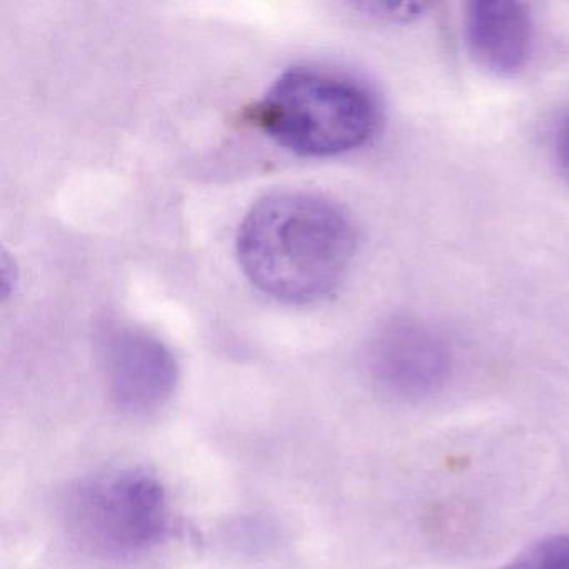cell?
<instances>
[{
  "label": "cell",
  "mask_w": 569,
  "mask_h": 569,
  "mask_svg": "<svg viewBox=\"0 0 569 569\" xmlns=\"http://www.w3.org/2000/svg\"><path fill=\"white\" fill-rule=\"evenodd\" d=\"M356 248L358 231L346 209L306 191L266 196L249 209L236 236L246 278L269 298L291 306L331 295Z\"/></svg>",
  "instance_id": "1"
},
{
  "label": "cell",
  "mask_w": 569,
  "mask_h": 569,
  "mask_svg": "<svg viewBox=\"0 0 569 569\" xmlns=\"http://www.w3.org/2000/svg\"><path fill=\"white\" fill-rule=\"evenodd\" d=\"M246 121L302 158H332L365 146L381 121L378 98L355 76L296 66L249 108Z\"/></svg>",
  "instance_id": "2"
},
{
  "label": "cell",
  "mask_w": 569,
  "mask_h": 569,
  "mask_svg": "<svg viewBox=\"0 0 569 569\" xmlns=\"http://www.w3.org/2000/svg\"><path fill=\"white\" fill-rule=\"evenodd\" d=\"M69 535L86 551L108 559L146 555L164 541L171 525L161 482L134 468L84 476L64 501Z\"/></svg>",
  "instance_id": "3"
},
{
  "label": "cell",
  "mask_w": 569,
  "mask_h": 569,
  "mask_svg": "<svg viewBox=\"0 0 569 569\" xmlns=\"http://www.w3.org/2000/svg\"><path fill=\"white\" fill-rule=\"evenodd\" d=\"M369 368L382 389L405 399L438 391L452 369V351L441 331L419 319L382 326L369 348Z\"/></svg>",
  "instance_id": "4"
},
{
  "label": "cell",
  "mask_w": 569,
  "mask_h": 569,
  "mask_svg": "<svg viewBox=\"0 0 569 569\" xmlns=\"http://www.w3.org/2000/svg\"><path fill=\"white\" fill-rule=\"evenodd\" d=\"M102 362L112 401L134 415L161 408L178 381V366L168 346L131 326L108 332Z\"/></svg>",
  "instance_id": "5"
},
{
  "label": "cell",
  "mask_w": 569,
  "mask_h": 569,
  "mask_svg": "<svg viewBox=\"0 0 569 569\" xmlns=\"http://www.w3.org/2000/svg\"><path fill=\"white\" fill-rule=\"evenodd\" d=\"M465 31L475 61L492 74L512 76L528 64L535 42L528 6L512 0L472 2Z\"/></svg>",
  "instance_id": "6"
},
{
  "label": "cell",
  "mask_w": 569,
  "mask_h": 569,
  "mask_svg": "<svg viewBox=\"0 0 569 569\" xmlns=\"http://www.w3.org/2000/svg\"><path fill=\"white\" fill-rule=\"evenodd\" d=\"M502 569H569V536L542 539Z\"/></svg>",
  "instance_id": "7"
},
{
  "label": "cell",
  "mask_w": 569,
  "mask_h": 569,
  "mask_svg": "<svg viewBox=\"0 0 569 569\" xmlns=\"http://www.w3.org/2000/svg\"><path fill=\"white\" fill-rule=\"evenodd\" d=\"M369 14L378 18L391 19V21H411L425 12L426 6L419 2H365L359 6Z\"/></svg>",
  "instance_id": "8"
},
{
  "label": "cell",
  "mask_w": 569,
  "mask_h": 569,
  "mask_svg": "<svg viewBox=\"0 0 569 569\" xmlns=\"http://www.w3.org/2000/svg\"><path fill=\"white\" fill-rule=\"evenodd\" d=\"M555 149L559 166L569 179V114H566L562 121L559 122L558 131H556Z\"/></svg>",
  "instance_id": "9"
}]
</instances>
